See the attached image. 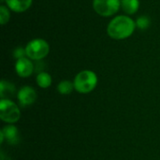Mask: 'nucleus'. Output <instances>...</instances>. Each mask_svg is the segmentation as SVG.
Returning <instances> with one entry per match:
<instances>
[{
    "mask_svg": "<svg viewBox=\"0 0 160 160\" xmlns=\"http://www.w3.org/2000/svg\"><path fill=\"white\" fill-rule=\"evenodd\" d=\"M135 27L136 22L130 17L120 15L110 22L107 27V32L112 38L122 40L129 38L134 33Z\"/></svg>",
    "mask_w": 160,
    "mask_h": 160,
    "instance_id": "f257e3e1",
    "label": "nucleus"
},
{
    "mask_svg": "<svg viewBox=\"0 0 160 160\" xmlns=\"http://www.w3.org/2000/svg\"><path fill=\"white\" fill-rule=\"evenodd\" d=\"M74 88L81 94H88L93 91L98 84V76L94 71L82 70L74 79Z\"/></svg>",
    "mask_w": 160,
    "mask_h": 160,
    "instance_id": "f03ea898",
    "label": "nucleus"
},
{
    "mask_svg": "<svg viewBox=\"0 0 160 160\" xmlns=\"http://www.w3.org/2000/svg\"><path fill=\"white\" fill-rule=\"evenodd\" d=\"M50 46L48 42L42 38H36L27 43L25 47L26 56L32 60H41L49 53Z\"/></svg>",
    "mask_w": 160,
    "mask_h": 160,
    "instance_id": "7ed1b4c3",
    "label": "nucleus"
},
{
    "mask_svg": "<svg viewBox=\"0 0 160 160\" xmlns=\"http://www.w3.org/2000/svg\"><path fill=\"white\" fill-rule=\"evenodd\" d=\"M21 117V112L17 105L9 99L3 98L0 101V118L9 124L16 123Z\"/></svg>",
    "mask_w": 160,
    "mask_h": 160,
    "instance_id": "20e7f679",
    "label": "nucleus"
},
{
    "mask_svg": "<svg viewBox=\"0 0 160 160\" xmlns=\"http://www.w3.org/2000/svg\"><path fill=\"white\" fill-rule=\"evenodd\" d=\"M121 7V0H94L95 11L102 17H110L115 14Z\"/></svg>",
    "mask_w": 160,
    "mask_h": 160,
    "instance_id": "39448f33",
    "label": "nucleus"
},
{
    "mask_svg": "<svg viewBox=\"0 0 160 160\" xmlns=\"http://www.w3.org/2000/svg\"><path fill=\"white\" fill-rule=\"evenodd\" d=\"M17 98L22 107H26L32 105L36 101L37 93L34 88L30 86H23L19 90L17 94Z\"/></svg>",
    "mask_w": 160,
    "mask_h": 160,
    "instance_id": "423d86ee",
    "label": "nucleus"
},
{
    "mask_svg": "<svg viewBox=\"0 0 160 160\" xmlns=\"http://www.w3.org/2000/svg\"><path fill=\"white\" fill-rule=\"evenodd\" d=\"M15 70L18 76L22 78H27L34 72L35 67L28 57H23L16 61Z\"/></svg>",
    "mask_w": 160,
    "mask_h": 160,
    "instance_id": "0eeeda50",
    "label": "nucleus"
},
{
    "mask_svg": "<svg viewBox=\"0 0 160 160\" xmlns=\"http://www.w3.org/2000/svg\"><path fill=\"white\" fill-rule=\"evenodd\" d=\"M1 132L3 133L5 140H7V142L8 143L13 144V145H16V144L19 143V142H20V134H19L18 128L16 127H14L12 125L7 126L1 130Z\"/></svg>",
    "mask_w": 160,
    "mask_h": 160,
    "instance_id": "6e6552de",
    "label": "nucleus"
},
{
    "mask_svg": "<svg viewBox=\"0 0 160 160\" xmlns=\"http://www.w3.org/2000/svg\"><path fill=\"white\" fill-rule=\"evenodd\" d=\"M7 7L14 12H23L27 10L31 5L33 0H5Z\"/></svg>",
    "mask_w": 160,
    "mask_h": 160,
    "instance_id": "1a4fd4ad",
    "label": "nucleus"
},
{
    "mask_svg": "<svg viewBox=\"0 0 160 160\" xmlns=\"http://www.w3.org/2000/svg\"><path fill=\"white\" fill-rule=\"evenodd\" d=\"M16 91L15 86L7 81H1L0 82V97L1 99L5 98H10L14 96V93Z\"/></svg>",
    "mask_w": 160,
    "mask_h": 160,
    "instance_id": "9d476101",
    "label": "nucleus"
},
{
    "mask_svg": "<svg viewBox=\"0 0 160 160\" xmlns=\"http://www.w3.org/2000/svg\"><path fill=\"white\" fill-rule=\"evenodd\" d=\"M121 8L127 14H134L140 8L139 0H121Z\"/></svg>",
    "mask_w": 160,
    "mask_h": 160,
    "instance_id": "9b49d317",
    "label": "nucleus"
},
{
    "mask_svg": "<svg viewBox=\"0 0 160 160\" xmlns=\"http://www.w3.org/2000/svg\"><path fill=\"white\" fill-rule=\"evenodd\" d=\"M37 83L41 88H48L52 84V77L49 73L43 71L38 74L37 76Z\"/></svg>",
    "mask_w": 160,
    "mask_h": 160,
    "instance_id": "f8f14e48",
    "label": "nucleus"
},
{
    "mask_svg": "<svg viewBox=\"0 0 160 160\" xmlns=\"http://www.w3.org/2000/svg\"><path fill=\"white\" fill-rule=\"evenodd\" d=\"M74 88V83L69 81H62L57 85V91L61 95H69L72 93Z\"/></svg>",
    "mask_w": 160,
    "mask_h": 160,
    "instance_id": "ddd939ff",
    "label": "nucleus"
},
{
    "mask_svg": "<svg viewBox=\"0 0 160 160\" xmlns=\"http://www.w3.org/2000/svg\"><path fill=\"white\" fill-rule=\"evenodd\" d=\"M9 17H10V13H9L8 8L4 5H1L0 6V23L2 25H5L6 23H8L9 21Z\"/></svg>",
    "mask_w": 160,
    "mask_h": 160,
    "instance_id": "4468645a",
    "label": "nucleus"
},
{
    "mask_svg": "<svg viewBox=\"0 0 160 160\" xmlns=\"http://www.w3.org/2000/svg\"><path fill=\"white\" fill-rule=\"evenodd\" d=\"M151 22L150 19L147 16H141L137 19L136 21V26L142 30H145L149 27Z\"/></svg>",
    "mask_w": 160,
    "mask_h": 160,
    "instance_id": "2eb2a0df",
    "label": "nucleus"
},
{
    "mask_svg": "<svg viewBox=\"0 0 160 160\" xmlns=\"http://www.w3.org/2000/svg\"><path fill=\"white\" fill-rule=\"evenodd\" d=\"M13 56L18 60L21 58H23L26 56V52H25V48H22V47H18L17 49L14 50L13 52Z\"/></svg>",
    "mask_w": 160,
    "mask_h": 160,
    "instance_id": "dca6fc26",
    "label": "nucleus"
},
{
    "mask_svg": "<svg viewBox=\"0 0 160 160\" xmlns=\"http://www.w3.org/2000/svg\"><path fill=\"white\" fill-rule=\"evenodd\" d=\"M1 160H10V159H9V158H7V159H4V157L2 156V159H1Z\"/></svg>",
    "mask_w": 160,
    "mask_h": 160,
    "instance_id": "f3484780",
    "label": "nucleus"
}]
</instances>
